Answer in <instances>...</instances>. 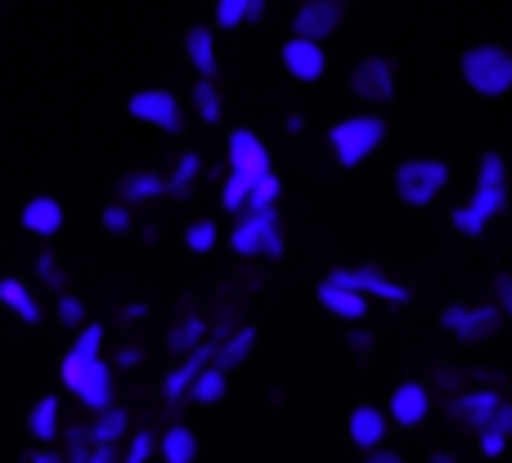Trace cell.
Returning <instances> with one entry per match:
<instances>
[{
	"mask_svg": "<svg viewBox=\"0 0 512 463\" xmlns=\"http://www.w3.org/2000/svg\"><path fill=\"white\" fill-rule=\"evenodd\" d=\"M477 437H481V455H486V459H499V455H504V446H508L504 432L486 428V432H477Z\"/></svg>",
	"mask_w": 512,
	"mask_h": 463,
	"instance_id": "60d3db41",
	"label": "cell"
},
{
	"mask_svg": "<svg viewBox=\"0 0 512 463\" xmlns=\"http://www.w3.org/2000/svg\"><path fill=\"white\" fill-rule=\"evenodd\" d=\"M36 279H41L45 288H54V293H63V266L54 252H41V257H36Z\"/></svg>",
	"mask_w": 512,
	"mask_h": 463,
	"instance_id": "f35d334b",
	"label": "cell"
},
{
	"mask_svg": "<svg viewBox=\"0 0 512 463\" xmlns=\"http://www.w3.org/2000/svg\"><path fill=\"white\" fill-rule=\"evenodd\" d=\"M0 306H5L9 315H18V320H27V324L41 320V306H36V293L23 284V279H0Z\"/></svg>",
	"mask_w": 512,
	"mask_h": 463,
	"instance_id": "603a6c76",
	"label": "cell"
},
{
	"mask_svg": "<svg viewBox=\"0 0 512 463\" xmlns=\"http://www.w3.org/2000/svg\"><path fill=\"white\" fill-rule=\"evenodd\" d=\"M279 59H283V68H288V77H297V81H319L328 72L324 45H319V41H301V36H288V41H283Z\"/></svg>",
	"mask_w": 512,
	"mask_h": 463,
	"instance_id": "5bb4252c",
	"label": "cell"
},
{
	"mask_svg": "<svg viewBox=\"0 0 512 463\" xmlns=\"http://www.w3.org/2000/svg\"><path fill=\"white\" fill-rule=\"evenodd\" d=\"M382 140H387V122L378 113H351L342 122H333V131H328V149L342 167H360Z\"/></svg>",
	"mask_w": 512,
	"mask_h": 463,
	"instance_id": "3957f363",
	"label": "cell"
},
{
	"mask_svg": "<svg viewBox=\"0 0 512 463\" xmlns=\"http://www.w3.org/2000/svg\"><path fill=\"white\" fill-rule=\"evenodd\" d=\"M131 432V423H126V410H104L95 423H90V446H117V441Z\"/></svg>",
	"mask_w": 512,
	"mask_h": 463,
	"instance_id": "83f0119b",
	"label": "cell"
},
{
	"mask_svg": "<svg viewBox=\"0 0 512 463\" xmlns=\"http://www.w3.org/2000/svg\"><path fill=\"white\" fill-rule=\"evenodd\" d=\"M225 392H230V374L212 365V369H207V374H203V378H198V383H194V392H189V396H194L198 405H216V401H221Z\"/></svg>",
	"mask_w": 512,
	"mask_h": 463,
	"instance_id": "4dcf8cb0",
	"label": "cell"
},
{
	"mask_svg": "<svg viewBox=\"0 0 512 463\" xmlns=\"http://www.w3.org/2000/svg\"><path fill=\"white\" fill-rule=\"evenodd\" d=\"M153 455H158V437H153V432H135L131 446H126V455H122V463H149Z\"/></svg>",
	"mask_w": 512,
	"mask_h": 463,
	"instance_id": "74e56055",
	"label": "cell"
},
{
	"mask_svg": "<svg viewBox=\"0 0 512 463\" xmlns=\"http://www.w3.org/2000/svg\"><path fill=\"white\" fill-rule=\"evenodd\" d=\"M216 347H221V338H207L203 347H194L189 356H180L176 365H171V374L162 378V396H167V401H180V396L194 392L198 378L216 365Z\"/></svg>",
	"mask_w": 512,
	"mask_h": 463,
	"instance_id": "30bf717a",
	"label": "cell"
},
{
	"mask_svg": "<svg viewBox=\"0 0 512 463\" xmlns=\"http://www.w3.org/2000/svg\"><path fill=\"white\" fill-rule=\"evenodd\" d=\"M364 463H405V459H400V455H391V450H373V455L364 459Z\"/></svg>",
	"mask_w": 512,
	"mask_h": 463,
	"instance_id": "ee69618b",
	"label": "cell"
},
{
	"mask_svg": "<svg viewBox=\"0 0 512 463\" xmlns=\"http://www.w3.org/2000/svg\"><path fill=\"white\" fill-rule=\"evenodd\" d=\"M225 158H230V176H243L248 185L274 176L270 171V149H265V140L256 131H248V126L230 131V140H225Z\"/></svg>",
	"mask_w": 512,
	"mask_h": 463,
	"instance_id": "ba28073f",
	"label": "cell"
},
{
	"mask_svg": "<svg viewBox=\"0 0 512 463\" xmlns=\"http://www.w3.org/2000/svg\"><path fill=\"white\" fill-rule=\"evenodd\" d=\"M351 95L364 104H391L396 99V63L382 59V54L360 59L351 68Z\"/></svg>",
	"mask_w": 512,
	"mask_h": 463,
	"instance_id": "9c48e42d",
	"label": "cell"
},
{
	"mask_svg": "<svg viewBox=\"0 0 512 463\" xmlns=\"http://www.w3.org/2000/svg\"><path fill=\"white\" fill-rule=\"evenodd\" d=\"M351 347H355V351H364V347H369V333L355 329V333H351Z\"/></svg>",
	"mask_w": 512,
	"mask_h": 463,
	"instance_id": "7dc6e473",
	"label": "cell"
},
{
	"mask_svg": "<svg viewBox=\"0 0 512 463\" xmlns=\"http://www.w3.org/2000/svg\"><path fill=\"white\" fill-rule=\"evenodd\" d=\"M279 194H283L279 176H265V180H256V185H252V198H248V212H274V203H279Z\"/></svg>",
	"mask_w": 512,
	"mask_h": 463,
	"instance_id": "e575fe53",
	"label": "cell"
},
{
	"mask_svg": "<svg viewBox=\"0 0 512 463\" xmlns=\"http://www.w3.org/2000/svg\"><path fill=\"white\" fill-rule=\"evenodd\" d=\"M203 342H207V320H203V315H194V311H189L180 324H171V333H167V351H171V356H189V351L203 347Z\"/></svg>",
	"mask_w": 512,
	"mask_h": 463,
	"instance_id": "d4e9b609",
	"label": "cell"
},
{
	"mask_svg": "<svg viewBox=\"0 0 512 463\" xmlns=\"http://www.w3.org/2000/svg\"><path fill=\"white\" fill-rule=\"evenodd\" d=\"M203 176V158H198L194 149H185L176 158V167H171V176H167V189H171V198H185L189 189H194V180Z\"/></svg>",
	"mask_w": 512,
	"mask_h": 463,
	"instance_id": "f546056e",
	"label": "cell"
},
{
	"mask_svg": "<svg viewBox=\"0 0 512 463\" xmlns=\"http://www.w3.org/2000/svg\"><path fill=\"white\" fill-rule=\"evenodd\" d=\"M490 428L504 432V437H512V405H508V401L499 405V414H495V423H490Z\"/></svg>",
	"mask_w": 512,
	"mask_h": 463,
	"instance_id": "7bdbcfd3",
	"label": "cell"
},
{
	"mask_svg": "<svg viewBox=\"0 0 512 463\" xmlns=\"http://www.w3.org/2000/svg\"><path fill=\"white\" fill-rule=\"evenodd\" d=\"M450 185V167L441 158H405L396 167V194L405 207H427Z\"/></svg>",
	"mask_w": 512,
	"mask_h": 463,
	"instance_id": "277c9868",
	"label": "cell"
},
{
	"mask_svg": "<svg viewBox=\"0 0 512 463\" xmlns=\"http://www.w3.org/2000/svg\"><path fill=\"white\" fill-rule=\"evenodd\" d=\"M432 463H454L450 455H432Z\"/></svg>",
	"mask_w": 512,
	"mask_h": 463,
	"instance_id": "c3c4849f",
	"label": "cell"
},
{
	"mask_svg": "<svg viewBox=\"0 0 512 463\" xmlns=\"http://www.w3.org/2000/svg\"><path fill=\"white\" fill-rule=\"evenodd\" d=\"M158 459L162 463H194L198 459V437L176 423V428H167L158 437Z\"/></svg>",
	"mask_w": 512,
	"mask_h": 463,
	"instance_id": "484cf974",
	"label": "cell"
},
{
	"mask_svg": "<svg viewBox=\"0 0 512 463\" xmlns=\"http://www.w3.org/2000/svg\"><path fill=\"white\" fill-rule=\"evenodd\" d=\"M230 248L239 257H283V225L274 212H248L230 230Z\"/></svg>",
	"mask_w": 512,
	"mask_h": 463,
	"instance_id": "5b68a950",
	"label": "cell"
},
{
	"mask_svg": "<svg viewBox=\"0 0 512 463\" xmlns=\"http://www.w3.org/2000/svg\"><path fill=\"white\" fill-rule=\"evenodd\" d=\"M99 221H104L108 234H131L135 230V212H131V203H122V198H117V203H108Z\"/></svg>",
	"mask_w": 512,
	"mask_h": 463,
	"instance_id": "d590c367",
	"label": "cell"
},
{
	"mask_svg": "<svg viewBox=\"0 0 512 463\" xmlns=\"http://www.w3.org/2000/svg\"><path fill=\"white\" fill-rule=\"evenodd\" d=\"M504 207H508V171H504V158L490 149V153H481L477 189H472V198L463 207H454L450 221H454V230H459V234L477 239V234L486 230L499 212H504Z\"/></svg>",
	"mask_w": 512,
	"mask_h": 463,
	"instance_id": "6da1fadb",
	"label": "cell"
},
{
	"mask_svg": "<svg viewBox=\"0 0 512 463\" xmlns=\"http://www.w3.org/2000/svg\"><path fill=\"white\" fill-rule=\"evenodd\" d=\"M216 239H221V234H216L212 221H189V230H185V248L189 252H198V257H203V252L216 248Z\"/></svg>",
	"mask_w": 512,
	"mask_h": 463,
	"instance_id": "8d00e7d4",
	"label": "cell"
},
{
	"mask_svg": "<svg viewBox=\"0 0 512 463\" xmlns=\"http://www.w3.org/2000/svg\"><path fill=\"white\" fill-rule=\"evenodd\" d=\"M499 405H504V396L490 392V387H481V392H463V396H454V401H450V414H454L459 423H468V428L486 432L490 423H495Z\"/></svg>",
	"mask_w": 512,
	"mask_h": 463,
	"instance_id": "9a60e30c",
	"label": "cell"
},
{
	"mask_svg": "<svg viewBox=\"0 0 512 463\" xmlns=\"http://www.w3.org/2000/svg\"><path fill=\"white\" fill-rule=\"evenodd\" d=\"M252 342H256V329L252 324H243V329H234V333H225L221 338V347H216V369H239L243 360L252 356Z\"/></svg>",
	"mask_w": 512,
	"mask_h": 463,
	"instance_id": "cb8c5ba5",
	"label": "cell"
},
{
	"mask_svg": "<svg viewBox=\"0 0 512 463\" xmlns=\"http://www.w3.org/2000/svg\"><path fill=\"white\" fill-rule=\"evenodd\" d=\"M459 72H463V81H468L477 95H486V99H499V95H508L512 90V54L504 50V45H495V41L463 50Z\"/></svg>",
	"mask_w": 512,
	"mask_h": 463,
	"instance_id": "7a4b0ae2",
	"label": "cell"
},
{
	"mask_svg": "<svg viewBox=\"0 0 512 463\" xmlns=\"http://www.w3.org/2000/svg\"><path fill=\"white\" fill-rule=\"evenodd\" d=\"M333 284H342V288H355V293H364L369 302H391V306H405L409 302V288L405 284H396V279H387L382 270H333Z\"/></svg>",
	"mask_w": 512,
	"mask_h": 463,
	"instance_id": "4fadbf2b",
	"label": "cell"
},
{
	"mask_svg": "<svg viewBox=\"0 0 512 463\" xmlns=\"http://www.w3.org/2000/svg\"><path fill=\"white\" fill-rule=\"evenodd\" d=\"M126 113H131L135 122L153 126V131H167V135L185 131V113H180L171 90H135V95L126 99Z\"/></svg>",
	"mask_w": 512,
	"mask_h": 463,
	"instance_id": "52a82bcc",
	"label": "cell"
},
{
	"mask_svg": "<svg viewBox=\"0 0 512 463\" xmlns=\"http://www.w3.org/2000/svg\"><path fill=\"white\" fill-rule=\"evenodd\" d=\"M23 230L27 234H36V239H54V234L63 230V203H54L50 194H41V198H32V203L23 207Z\"/></svg>",
	"mask_w": 512,
	"mask_h": 463,
	"instance_id": "d6986e66",
	"label": "cell"
},
{
	"mask_svg": "<svg viewBox=\"0 0 512 463\" xmlns=\"http://www.w3.org/2000/svg\"><path fill=\"white\" fill-rule=\"evenodd\" d=\"M54 315H59V324H68V329H86V302H81V297H72V293H59L54 297Z\"/></svg>",
	"mask_w": 512,
	"mask_h": 463,
	"instance_id": "836d02e7",
	"label": "cell"
},
{
	"mask_svg": "<svg viewBox=\"0 0 512 463\" xmlns=\"http://www.w3.org/2000/svg\"><path fill=\"white\" fill-rule=\"evenodd\" d=\"M185 54H189V63H194L198 77H207V81L216 77V36H212L207 23H198V27L185 32Z\"/></svg>",
	"mask_w": 512,
	"mask_h": 463,
	"instance_id": "44dd1931",
	"label": "cell"
},
{
	"mask_svg": "<svg viewBox=\"0 0 512 463\" xmlns=\"http://www.w3.org/2000/svg\"><path fill=\"white\" fill-rule=\"evenodd\" d=\"M27 463H68V459H63V455H54V450H41V455H32Z\"/></svg>",
	"mask_w": 512,
	"mask_h": 463,
	"instance_id": "f6af8a7d",
	"label": "cell"
},
{
	"mask_svg": "<svg viewBox=\"0 0 512 463\" xmlns=\"http://www.w3.org/2000/svg\"><path fill=\"white\" fill-rule=\"evenodd\" d=\"M68 392L77 396V401L86 405L90 414H104V410H113V365H108L104 356H99V360H90V365L81 369V374L68 383Z\"/></svg>",
	"mask_w": 512,
	"mask_h": 463,
	"instance_id": "7c38bea8",
	"label": "cell"
},
{
	"mask_svg": "<svg viewBox=\"0 0 512 463\" xmlns=\"http://www.w3.org/2000/svg\"><path fill=\"white\" fill-rule=\"evenodd\" d=\"M194 108H198V117H203L207 126L221 122V95H216V86L207 77L194 81Z\"/></svg>",
	"mask_w": 512,
	"mask_h": 463,
	"instance_id": "1f68e13d",
	"label": "cell"
},
{
	"mask_svg": "<svg viewBox=\"0 0 512 463\" xmlns=\"http://www.w3.org/2000/svg\"><path fill=\"white\" fill-rule=\"evenodd\" d=\"M27 432H32L36 441H45V446L59 437V396H41V401L27 410Z\"/></svg>",
	"mask_w": 512,
	"mask_h": 463,
	"instance_id": "4316f807",
	"label": "cell"
},
{
	"mask_svg": "<svg viewBox=\"0 0 512 463\" xmlns=\"http://www.w3.org/2000/svg\"><path fill=\"white\" fill-rule=\"evenodd\" d=\"M68 463H122L113 446H90V450H68Z\"/></svg>",
	"mask_w": 512,
	"mask_h": 463,
	"instance_id": "ab89813d",
	"label": "cell"
},
{
	"mask_svg": "<svg viewBox=\"0 0 512 463\" xmlns=\"http://www.w3.org/2000/svg\"><path fill=\"white\" fill-rule=\"evenodd\" d=\"M427 410H432V396H427L423 383H400L387 405L391 423H400V428H418V423L427 419Z\"/></svg>",
	"mask_w": 512,
	"mask_h": 463,
	"instance_id": "e0dca14e",
	"label": "cell"
},
{
	"mask_svg": "<svg viewBox=\"0 0 512 463\" xmlns=\"http://www.w3.org/2000/svg\"><path fill=\"white\" fill-rule=\"evenodd\" d=\"M117 365H140V351H131V347H126L122 356H117Z\"/></svg>",
	"mask_w": 512,
	"mask_h": 463,
	"instance_id": "bcb514c9",
	"label": "cell"
},
{
	"mask_svg": "<svg viewBox=\"0 0 512 463\" xmlns=\"http://www.w3.org/2000/svg\"><path fill=\"white\" fill-rule=\"evenodd\" d=\"M265 14V0H216V27H243Z\"/></svg>",
	"mask_w": 512,
	"mask_h": 463,
	"instance_id": "f1b7e54d",
	"label": "cell"
},
{
	"mask_svg": "<svg viewBox=\"0 0 512 463\" xmlns=\"http://www.w3.org/2000/svg\"><path fill=\"white\" fill-rule=\"evenodd\" d=\"M248 198H252V185L243 176H225L221 185V207L234 216H248Z\"/></svg>",
	"mask_w": 512,
	"mask_h": 463,
	"instance_id": "d6a6232c",
	"label": "cell"
},
{
	"mask_svg": "<svg viewBox=\"0 0 512 463\" xmlns=\"http://www.w3.org/2000/svg\"><path fill=\"white\" fill-rule=\"evenodd\" d=\"M117 194H122V203L135 207V203H153V198L171 194V189H167V176H158V171H126Z\"/></svg>",
	"mask_w": 512,
	"mask_h": 463,
	"instance_id": "7402d4cb",
	"label": "cell"
},
{
	"mask_svg": "<svg viewBox=\"0 0 512 463\" xmlns=\"http://www.w3.org/2000/svg\"><path fill=\"white\" fill-rule=\"evenodd\" d=\"M495 306L512 315V275H495Z\"/></svg>",
	"mask_w": 512,
	"mask_h": 463,
	"instance_id": "b9f144b4",
	"label": "cell"
},
{
	"mask_svg": "<svg viewBox=\"0 0 512 463\" xmlns=\"http://www.w3.org/2000/svg\"><path fill=\"white\" fill-rule=\"evenodd\" d=\"M346 432H351V441L360 450H378L382 437H387V414L373 410V405H355L351 410V423H346Z\"/></svg>",
	"mask_w": 512,
	"mask_h": 463,
	"instance_id": "ffe728a7",
	"label": "cell"
},
{
	"mask_svg": "<svg viewBox=\"0 0 512 463\" xmlns=\"http://www.w3.org/2000/svg\"><path fill=\"white\" fill-rule=\"evenodd\" d=\"M504 324V311L499 306H445L441 311V329L454 333L463 347H477V342H490Z\"/></svg>",
	"mask_w": 512,
	"mask_h": 463,
	"instance_id": "8992f818",
	"label": "cell"
},
{
	"mask_svg": "<svg viewBox=\"0 0 512 463\" xmlns=\"http://www.w3.org/2000/svg\"><path fill=\"white\" fill-rule=\"evenodd\" d=\"M337 23H342V0H297V14H292V36L324 45L328 36L337 32Z\"/></svg>",
	"mask_w": 512,
	"mask_h": 463,
	"instance_id": "8fae6325",
	"label": "cell"
},
{
	"mask_svg": "<svg viewBox=\"0 0 512 463\" xmlns=\"http://www.w3.org/2000/svg\"><path fill=\"white\" fill-rule=\"evenodd\" d=\"M315 297H319V306H324V311L333 315V320L360 324L364 315H369V297H364V293H355V288L333 284V279H324V284L315 288Z\"/></svg>",
	"mask_w": 512,
	"mask_h": 463,
	"instance_id": "2e32d148",
	"label": "cell"
},
{
	"mask_svg": "<svg viewBox=\"0 0 512 463\" xmlns=\"http://www.w3.org/2000/svg\"><path fill=\"white\" fill-rule=\"evenodd\" d=\"M99 347H104V324H95V320H90L86 329L77 333V342H72V347H68V356H63V365H59L63 387H68L72 378H77L81 369L90 365V360H99Z\"/></svg>",
	"mask_w": 512,
	"mask_h": 463,
	"instance_id": "ac0fdd59",
	"label": "cell"
}]
</instances>
